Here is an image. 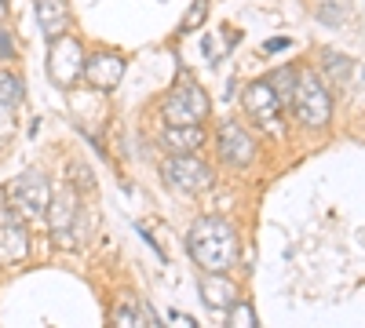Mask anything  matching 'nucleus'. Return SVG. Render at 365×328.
I'll return each mask as SVG.
<instances>
[{"instance_id": "f257e3e1", "label": "nucleus", "mask_w": 365, "mask_h": 328, "mask_svg": "<svg viewBox=\"0 0 365 328\" xmlns=\"http://www.w3.org/2000/svg\"><path fill=\"white\" fill-rule=\"evenodd\" d=\"M187 252L205 274H227L237 263V230L227 219L205 216L187 230Z\"/></svg>"}, {"instance_id": "f03ea898", "label": "nucleus", "mask_w": 365, "mask_h": 328, "mask_svg": "<svg viewBox=\"0 0 365 328\" xmlns=\"http://www.w3.org/2000/svg\"><path fill=\"white\" fill-rule=\"evenodd\" d=\"M296 121L303 128H325L329 117H332V99H329V88L322 84V77L314 70H299L296 84H292V99H289Z\"/></svg>"}, {"instance_id": "7ed1b4c3", "label": "nucleus", "mask_w": 365, "mask_h": 328, "mask_svg": "<svg viewBox=\"0 0 365 328\" xmlns=\"http://www.w3.org/2000/svg\"><path fill=\"white\" fill-rule=\"evenodd\" d=\"M11 197V212L22 219V223H48V204H51V186L41 171H26L19 175L15 183L4 190Z\"/></svg>"}, {"instance_id": "20e7f679", "label": "nucleus", "mask_w": 365, "mask_h": 328, "mask_svg": "<svg viewBox=\"0 0 365 328\" xmlns=\"http://www.w3.org/2000/svg\"><path fill=\"white\" fill-rule=\"evenodd\" d=\"M208 95L190 80V77H179L172 84V92L165 95L161 102V113H165V125H201L208 117Z\"/></svg>"}, {"instance_id": "39448f33", "label": "nucleus", "mask_w": 365, "mask_h": 328, "mask_svg": "<svg viewBox=\"0 0 365 328\" xmlns=\"http://www.w3.org/2000/svg\"><path fill=\"white\" fill-rule=\"evenodd\" d=\"M84 48L73 33H63L58 41H51V51H48V73L58 88H73L81 77H84Z\"/></svg>"}, {"instance_id": "423d86ee", "label": "nucleus", "mask_w": 365, "mask_h": 328, "mask_svg": "<svg viewBox=\"0 0 365 328\" xmlns=\"http://www.w3.org/2000/svg\"><path fill=\"white\" fill-rule=\"evenodd\" d=\"M161 175L172 190H182V194H201L212 186V168L197 154H172L161 164Z\"/></svg>"}, {"instance_id": "0eeeda50", "label": "nucleus", "mask_w": 365, "mask_h": 328, "mask_svg": "<svg viewBox=\"0 0 365 328\" xmlns=\"http://www.w3.org/2000/svg\"><path fill=\"white\" fill-rule=\"evenodd\" d=\"M245 113L263 132L278 135V128H282V99H278V92H274L267 80H252L245 88Z\"/></svg>"}, {"instance_id": "6e6552de", "label": "nucleus", "mask_w": 365, "mask_h": 328, "mask_svg": "<svg viewBox=\"0 0 365 328\" xmlns=\"http://www.w3.org/2000/svg\"><path fill=\"white\" fill-rule=\"evenodd\" d=\"M77 212H81V204L70 190H63L58 197H51L48 204V230L58 245H73V237H77Z\"/></svg>"}, {"instance_id": "1a4fd4ad", "label": "nucleus", "mask_w": 365, "mask_h": 328, "mask_svg": "<svg viewBox=\"0 0 365 328\" xmlns=\"http://www.w3.org/2000/svg\"><path fill=\"white\" fill-rule=\"evenodd\" d=\"M220 157H223L227 164H234V168H249L252 157H256L252 135L241 128L237 121H227V125L220 128Z\"/></svg>"}, {"instance_id": "9d476101", "label": "nucleus", "mask_w": 365, "mask_h": 328, "mask_svg": "<svg viewBox=\"0 0 365 328\" xmlns=\"http://www.w3.org/2000/svg\"><path fill=\"white\" fill-rule=\"evenodd\" d=\"M84 77H88L91 88H99V92H113V88L120 84V77H125V58H120L117 51L91 55L84 63Z\"/></svg>"}, {"instance_id": "9b49d317", "label": "nucleus", "mask_w": 365, "mask_h": 328, "mask_svg": "<svg viewBox=\"0 0 365 328\" xmlns=\"http://www.w3.org/2000/svg\"><path fill=\"white\" fill-rule=\"evenodd\" d=\"M26 252H29V237H26V223L11 212L0 216V263L4 266H11V263H19V259H26Z\"/></svg>"}, {"instance_id": "f8f14e48", "label": "nucleus", "mask_w": 365, "mask_h": 328, "mask_svg": "<svg viewBox=\"0 0 365 328\" xmlns=\"http://www.w3.org/2000/svg\"><path fill=\"white\" fill-rule=\"evenodd\" d=\"M37 26L44 41H58L70 29V8L66 0H37Z\"/></svg>"}, {"instance_id": "ddd939ff", "label": "nucleus", "mask_w": 365, "mask_h": 328, "mask_svg": "<svg viewBox=\"0 0 365 328\" xmlns=\"http://www.w3.org/2000/svg\"><path fill=\"white\" fill-rule=\"evenodd\" d=\"M201 300H205V307L208 310H230L234 303H237V288H234V281H227L223 274H205L201 277Z\"/></svg>"}, {"instance_id": "4468645a", "label": "nucleus", "mask_w": 365, "mask_h": 328, "mask_svg": "<svg viewBox=\"0 0 365 328\" xmlns=\"http://www.w3.org/2000/svg\"><path fill=\"white\" fill-rule=\"evenodd\" d=\"M161 139L172 154H194L205 146V128L201 125H165Z\"/></svg>"}, {"instance_id": "2eb2a0df", "label": "nucleus", "mask_w": 365, "mask_h": 328, "mask_svg": "<svg viewBox=\"0 0 365 328\" xmlns=\"http://www.w3.org/2000/svg\"><path fill=\"white\" fill-rule=\"evenodd\" d=\"M113 324H120V328H132V324H158V314L150 310L143 300H135V295H120L117 307H113Z\"/></svg>"}, {"instance_id": "dca6fc26", "label": "nucleus", "mask_w": 365, "mask_h": 328, "mask_svg": "<svg viewBox=\"0 0 365 328\" xmlns=\"http://www.w3.org/2000/svg\"><path fill=\"white\" fill-rule=\"evenodd\" d=\"M22 99H26L22 77H15V73H8V70H0V106H4V110H15V106H22Z\"/></svg>"}, {"instance_id": "f3484780", "label": "nucleus", "mask_w": 365, "mask_h": 328, "mask_svg": "<svg viewBox=\"0 0 365 328\" xmlns=\"http://www.w3.org/2000/svg\"><path fill=\"white\" fill-rule=\"evenodd\" d=\"M267 84L274 88V92H278V99H282V106L292 99V84H296V70L292 66H282L278 73H270L267 77Z\"/></svg>"}, {"instance_id": "a211bd4d", "label": "nucleus", "mask_w": 365, "mask_h": 328, "mask_svg": "<svg viewBox=\"0 0 365 328\" xmlns=\"http://www.w3.org/2000/svg\"><path fill=\"white\" fill-rule=\"evenodd\" d=\"M227 321H230L234 328H252V324H256V310H252L245 300H237V303L227 310Z\"/></svg>"}, {"instance_id": "6ab92c4d", "label": "nucleus", "mask_w": 365, "mask_h": 328, "mask_svg": "<svg viewBox=\"0 0 365 328\" xmlns=\"http://www.w3.org/2000/svg\"><path fill=\"white\" fill-rule=\"evenodd\" d=\"M208 15V0H194V8L187 11V18H182V33H190V29H197Z\"/></svg>"}, {"instance_id": "aec40b11", "label": "nucleus", "mask_w": 365, "mask_h": 328, "mask_svg": "<svg viewBox=\"0 0 365 328\" xmlns=\"http://www.w3.org/2000/svg\"><path fill=\"white\" fill-rule=\"evenodd\" d=\"M322 58H325V70H329L332 77H340V80L347 77V70H351V63H347V58H344V55H336V51H325Z\"/></svg>"}, {"instance_id": "412c9836", "label": "nucleus", "mask_w": 365, "mask_h": 328, "mask_svg": "<svg viewBox=\"0 0 365 328\" xmlns=\"http://www.w3.org/2000/svg\"><path fill=\"white\" fill-rule=\"evenodd\" d=\"M15 51H19V44H15V33H11V29H4V26H0V63H8V58H15Z\"/></svg>"}, {"instance_id": "4be33fe9", "label": "nucleus", "mask_w": 365, "mask_h": 328, "mask_svg": "<svg viewBox=\"0 0 365 328\" xmlns=\"http://www.w3.org/2000/svg\"><path fill=\"white\" fill-rule=\"evenodd\" d=\"M278 48H289V41H267V51H278Z\"/></svg>"}, {"instance_id": "5701e85b", "label": "nucleus", "mask_w": 365, "mask_h": 328, "mask_svg": "<svg viewBox=\"0 0 365 328\" xmlns=\"http://www.w3.org/2000/svg\"><path fill=\"white\" fill-rule=\"evenodd\" d=\"M8 15V0H0V18H4Z\"/></svg>"}]
</instances>
